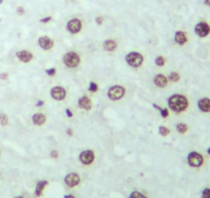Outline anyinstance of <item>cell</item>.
<instances>
[{"label":"cell","instance_id":"9c48e42d","mask_svg":"<svg viewBox=\"0 0 210 198\" xmlns=\"http://www.w3.org/2000/svg\"><path fill=\"white\" fill-rule=\"evenodd\" d=\"M66 91L62 86H55L51 89V97L55 101H63L66 98Z\"/></svg>","mask_w":210,"mask_h":198},{"label":"cell","instance_id":"ba28073f","mask_svg":"<svg viewBox=\"0 0 210 198\" xmlns=\"http://www.w3.org/2000/svg\"><path fill=\"white\" fill-rule=\"evenodd\" d=\"M79 160L85 165L92 164L95 160V153L92 150H85L79 154Z\"/></svg>","mask_w":210,"mask_h":198},{"label":"cell","instance_id":"4fadbf2b","mask_svg":"<svg viewBox=\"0 0 210 198\" xmlns=\"http://www.w3.org/2000/svg\"><path fill=\"white\" fill-rule=\"evenodd\" d=\"M16 56H17L19 61H21L22 63H29L33 59V55L29 50H20V52L16 53Z\"/></svg>","mask_w":210,"mask_h":198},{"label":"cell","instance_id":"d6986e66","mask_svg":"<svg viewBox=\"0 0 210 198\" xmlns=\"http://www.w3.org/2000/svg\"><path fill=\"white\" fill-rule=\"evenodd\" d=\"M48 184L47 181H39L36 185V188H35V195H36L37 197L41 196V194H42V191L43 189L46 188V186Z\"/></svg>","mask_w":210,"mask_h":198},{"label":"cell","instance_id":"1f68e13d","mask_svg":"<svg viewBox=\"0 0 210 198\" xmlns=\"http://www.w3.org/2000/svg\"><path fill=\"white\" fill-rule=\"evenodd\" d=\"M17 12L20 15H24V12H25V9H24V7L23 6H19V7L17 8Z\"/></svg>","mask_w":210,"mask_h":198},{"label":"cell","instance_id":"277c9868","mask_svg":"<svg viewBox=\"0 0 210 198\" xmlns=\"http://www.w3.org/2000/svg\"><path fill=\"white\" fill-rule=\"evenodd\" d=\"M187 163L190 167H201L203 163H204V157H203L202 154H200L199 152L197 151H192L189 153L187 155Z\"/></svg>","mask_w":210,"mask_h":198},{"label":"cell","instance_id":"e0dca14e","mask_svg":"<svg viewBox=\"0 0 210 198\" xmlns=\"http://www.w3.org/2000/svg\"><path fill=\"white\" fill-rule=\"evenodd\" d=\"M32 121H33V123L35 124V125L41 126L46 123L47 116L42 113H35L33 116H32Z\"/></svg>","mask_w":210,"mask_h":198},{"label":"cell","instance_id":"5bb4252c","mask_svg":"<svg viewBox=\"0 0 210 198\" xmlns=\"http://www.w3.org/2000/svg\"><path fill=\"white\" fill-rule=\"evenodd\" d=\"M189 38H187V35L185 32L183 31H177L174 34V41L179 44V45H185V44L187 42Z\"/></svg>","mask_w":210,"mask_h":198},{"label":"cell","instance_id":"d4e9b609","mask_svg":"<svg viewBox=\"0 0 210 198\" xmlns=\"http://www.w3.org/2000/svg\"><path fill=\"white\" fill-rule=\"evenodd\" d=\"M154 63H156V65H157V66L163 67V66L165 65V57H161V56L157 57H156V60H154Z\"/></svg>","mask_w":210,"mask_h":198},{"label":"cell","instance_id":"f1b7e54d","mask_svg":"<svg viewBox=\"0 0 210 198\" xmlns=\"http://www.w3.org/2000/svg\"><path fill=\"white\" fill-rule=\"evenodd\" d=\"M160 112H161V115H162L163 118H166V117L169 116V110L168 109H162Z\"/></svg>","mask_w":210,"mask_h":198},{"label":"cell","instance_id":"4dcf8cb0","mask_svg":"<svg viewBox=\"0 0 210 198\" xmlns=\"http://www.w3.org/2000/svg\"><path fill=\"white\" fill-rule=\"evenodd\" d=\"M103 20H104V18L101 17V15H100V17H96V19H95L96 23L98 24V25H101L103 23Z\"/></svg>","mask_w":210,"mask_h":198},{"label":"cell","instance_id":"83f0119b","mask_svg":"<svg viewBox=\"0 0 210 198\" xmlns=\"http://www.w3.org/2000/svg\"><path fill=\"white\" fill-rule=\"evenodd\" d=\"M56 68H50V69H47L46 70V73L48 75V76H51V77H53V76H55L56 75Z\"/></svg>","mask_w":210,"mask_h":198},{"label":"cell","instance_id":"44dd1931","mask_svg":"<svg viewBox=\"0 0 210 198\" xmlns=\"http://www.w3.org/2000/svg\"><path fill=\"white\" fill-rule=\"evenodd\" d=\"M180 75L177 72H171L169 76H168V80H170L171 82H177L179 81Z\"/></svg>","mask_w":210,"mask_h":198},{"label":"cell","instance_id":"7402d4cb","mask_svg":"<svg viewBox=\"0 0 210 198\" xmlns=\"http://www.w3.org/2000/svg\"><path fill=\"white\" fill-rule=\"evenodd\" d=\"M159 133L161 136L166 137V136H168L170 133V129L168 128V127H166V126L161 125V126H159Z\"/></svg>","mask_w":210,"mask_h":198},{"label":"cell","instance_id":"3957f363","mask_svg":"<svg viewBox=\"0 0 210 198\" xmlns=\"http://www.w3.org/2000/svg\"><path fill=\"white\" fill-rule=\"evenodd\" d=\"M63 63L68 68H76L80 64V57L74 52L66 53L63 56Z\"/></svg>","mask_w":210,"mask_h":198},{"label":"cell","instance_id":"60d3db41","mask_svg":"<svg viewBox=\"0 0 210 198\" xmlns=\"http://www.w3.org/2000/svg\"><path fill=\"white\" fill-rule=\"evenodd\" d=\"M207 153H208V155H210V147L207 149Z\"/></svg>","mask_w":210,"mask_h":198},{"label":"cell","instance_id":"5b68a950","mask_svg":"<svg viewBox=\"0 0 210 198\" xmlns=\"http://www.w3.org/2000/svg\"><path fill=\"white\" fill-rule=\"evenodd\" d=\"M125 94H126L125 87H123L121 85H114L108 88L107 97L111 101H118L122 98H124Z\"/></svg>","mask_w":210,"mask_h":198},{"label":"cell","instance_id":"d590c367","mask_svg":"<svg viewBox=\"0 0 210 198\" xmlns=\"http://www.w3.org/2000/svg\"><path fill=\"white\" fill-rule=\"evenodd\" d=\"M66 133H67V135H68L69 137H71L73 135V130L71 129V128H67V130H66Z\"/></svg>","mask_w":210,"mask_h":198},{"label":"cell","instance_id":"2e32d148","mask_svg":"<svg viewBox=\"0 0 210 198\" xmlns=\"http://www.w3.org/2000/svg\"><path fill=\"white\" fill-rule=\"evenodd\" d=\"M154 83L156 84L158 87H161V88L166 87V86L168 85V78L163 74H158V75L154 76Z\"/></svg>","mask_w":210,"mask_h":198},{"label":"cell","instance_id":"52a82bcc","mask_svg":"<svg viewBox=\"0 0 210 198\" xmlns=\"http://www.w3.org/2000/svg\"><path fill=\"white\" fill-rule=\"evenodd\" d=\"M66 28H67V30H68L69 33H71V34L79 33L80 30H82V28H83L82 21H80L79 19H76V18L71 19V20L68 21V23H67Z\"/></svg>","mask_w":210,"mask_h":198},{"label":"cell","instance_id":"ac0fdd59","mask_svg":"<svg viewBox=\"0 0 210 198\" xmlns=\"http://www.w3.org/2000/svg\"><path fill=\"white\" fill-rule=\"evenodd\" d=\"M117 47H118V43L112 39L105 40L104 43H103V48H104L106 52H114V50L117 49Z\"/></svg>","mask_w":210,"mask_h":198},{"label":"cell","instance_id":"f35d334b","mask_svg":"<svg viewBox=\"0 0 210 198\" xmlns=\"http://www.w3.org/2000/svg\"><path fill=\"white\" fill-rule=\"evenodd\" d=\"M154 108H156V109H158V110H159V111H161V110H162V108H161V107H159V106H158V105H156V104H154Z\"/></svg>","mask_w":210,"mask_h":198},{"label":"cell","instance_id":"836d02e7","mask_svg":"<svg viewBox=\"0 0 210 198\" xmlns=\"http://www.w3.org/2000/svg\"><path fill=\"white\" fill-rule=\"evenodd\" d=\"M7 77H8L7 73H1V74H0V78H1L2 80H6V79H7Z\"/></svg>","mask_w":210,"mask_h":198},{"label":"cell","instance_id":"7a4b0ae2","mask_svg":"<svg viewBox=\"0 0 210 198\" xmlns=\"http://www.w3.org/2000/svg\"><path fill=\"white\" fill-rule=\"evenodd\" d=\"M125 60L126 63L132 68H139L143 63V56L138 52H131L126 56Z\"/></svg>","mask_w":210,"mask_h":198},{"label":"cell","instance_id":"9a60e30c","mask_svg":"<svg viewBox=\"0 0 210 198\" xmlns=\"http://www.w3.org/2000/svg\"><path fill=\"white\" fill-rule=\"evenodd\" d=\"M78 107L82 108V109L89 111L92 109V101L91 99L83 95V97L78 99Z\"/></svg>","mask_w":210,"mask_h":198},{"label":"cell","instance_id":"ab89813d","mask_svg":"<svg viewBox=\"0 0 210 198\" xmlns=\"http://www.w3.org/2000/svg\"><path fill=\"white\" fill-rule=\"evenodd\" d=\"M64 198H74V196H71V195H66Z\"/></svg>","mask_w":210,"mask_h":198},{"label":"cell","instance_id":"cb8c5ba5","mask_svg":"<svg viewBox=\"0 0 210 198\" xmlns=\"http://www.w3.org/2000/svg\"><path fill=\"white\" fill-rule=\"evenodd\" d=\"M129 198H147L145 195H143L141 192H138V191H133L130 196H129Z\"/></svg>","mask_w":210,"mask_h":198},{"label":"cell","instance_id":"484cf974","mask_svg":"<svg viewBox=\"0 0 210 198\" xmlns=\"http://www.w3.org/2000/svg\"><path fill=\"white\" fill-rule=\"evenodd\" d=\"M97 91H98V84L95 83L94 81H91L89 84V91L91 92H96Z\"/></svg>","mask_w":210,"mask_h":198},{"label":"cell","instance_id":"e575fe53","mask_svg":"<svg viewBox=\"0 0 210 198\" xmlns=\"http://www.w3.org/2000/svg\"><path fill=\"white\" fill-rule=\"evenodd\" d=\"M65 112H66V115H67V116H68V117H72V116H73V113L71 112L70 109H66V110H65Z\"/></svg>","mask_w":210,"mask_h":198},{"label":"cell","instance_id":"6da1fadb","mask_svg":"<svg viewBox=\"0 0 210 198\" xmlns=\"http://www.w3.org/2000/svg\"><path fill=\"white\" fill-rule=\"evenodd\" d=\"M168 107L175 113L185 112L189 108V100L183 95H173L168 99Z\"/></svg>","mask_w":210,"mask_h":198},{"label":"cell","instance_id":"f546056e","mask_svg":"<svg viewBox=\"0 0 210 198\" xmlns=\"http://www.w3.org/2000/svg\"><path fill=\"white\" fill-rule=\"evenodd\" d=\"M58 156H59V154H58L57 150H51V157L54 158V159H57Z\"/></svg>","mask_w":210,"mask_h":198},{"label":"cell","instance_id":"b9f144b4","mask_svg":"<svg viewBox=\"0 0 210 198\" xmlns=\"http://www.w3.org/2000/svg\"><path fill=\"white\" fill-rule=\"evenodd\" d=\"M16 198H24V197H22V196H18V197H16Z\"/></svg>","mask_w":210,"mask_h":198},{"label":"cell","instance_id":"30bf717a","mask_svg":"<svg viewBox=\"0 0 210 198\" xmlns=\"http://www.w3.org/2000/svg\"><path fill=\"white\" fill-rule=\"evenodd\" d=\"M64 182H65V184L68 187L73 188V187L77 186V185L80 183V178L76 172H70V174H68L65 177Z\"/></svg>","mask_w":210,"mask_h":198},{"label":"cell","instance_id":"603a6c76","mask_svg":"<svg viewBox=\"0 0 210 198\" xmlns=\"http://www.w3.org/2000/svg\"><path fill=\"white\" fill-rule=\"evenodd\" d=\"M8 123V117L4 113H0V125L5 126Z\"/></svg>","mask_w":210,"mask_h":198},{"label":"cell","instance_id":"4316f807","mask_svg":"<svg viewBox=\"0 0 210 198\" xmlns=\"http://www.w3.org/2000/svg\"><path fill=\"white\" fill-rule=\"evenodd\" d=\"M202 198H210V188H205L202 191Z\"/></svg>","mask_w":210,"mask_h":198},{"label":"cell","instance_id":"8992f818","mask_svg":"<svg viewBox=\"0 0 210 198\" xmlns=\"http://www.w3.org/2000/svg\"><path fill=\"white\" fill-rule=\"evenodd\" d=\"M194 31H195L197 36L201 38H205L210 34V25L207 22H204V21L199 22L195 26V28H194Z\"/></svg>","mask_w":210,"mask_h":198},{"label":"cell","instance_id":"8d00e7d4","mask_svg":"<svg viewBox=\"0 0 210 198\" xmlns=\"http://www.w3.org/2000/svg\"><path fill=\"white\" fill-rule=\"evenodd\" d=\"M43 104H44V102H43V101H38L37 103H36V107H41V106H43Z\"/></svg>","mask_w":210,"mask_h":198},{"label":"cell","instance_id":"7c38bea8","mask_svg":"<svg viewBox=\"0 0 210 198\" xmlns=\"http://www.w3.org/2000/svg\"><path fill=\"white\" fill-rule=\"evenodd\" d=\"M199 110L203 113H210V99L209 98H202L200 99L197 103Z\"/></svg>","mask_w":210,"mask_h":198},{"label":"cell","instance_id":"74e56055","mask_svg":"<svg viewBox=\"0 0 210 198\" xmlns=\"http://www.w3.org/2000/svg\"><path fill=\"white\" fill-rule=\"evenodd\" d=\"M203 2L206 6H210V0H203Z\"/></svg>","mask_w":210,"mask_h":198},{"label":"cell","instance_id":"8fae6325","mask_svg":"<svg viewBox=\"0 0 210 198\" xmlns=\"http://www.w3.org/2000/svg\"><path fill=\"white\" fill-rule=\"evenodd\" d=\"M38 45L43 50H50L54 46V40L47 36H41L38 38Z\"/></svg>","mask_w":210,"mask_h":198},{"label":"cell","instance_id":"d6a6232c","mask_svg":"<svg viewBox=\"0 0 210 198\" xmlns=\"http://www.w3.org/2000/svg\"><path fill=\"white\" fill-rule=\"evenodd\" d=\"M51 20V17H47V18H43V19H41L40 20V23H48Z\"/></svg>","mask_w":210,"mask_h":198},{"label":"cell","instance_id":"ffe728a7","mask_svg":"<svg viewBox=\"0 0 210 198\" xmlns=\"http://www.w3.org/2000/svg\"><path fill=\"white\" fill-rule=\"evenodd\" d=\"M187 129H189V126H187V124L183 123V122H180V123H177L176 124V130L179 133H185L187 132Z\"/></svg>","mask_w":210,"mask_h":198}]
</instances>
